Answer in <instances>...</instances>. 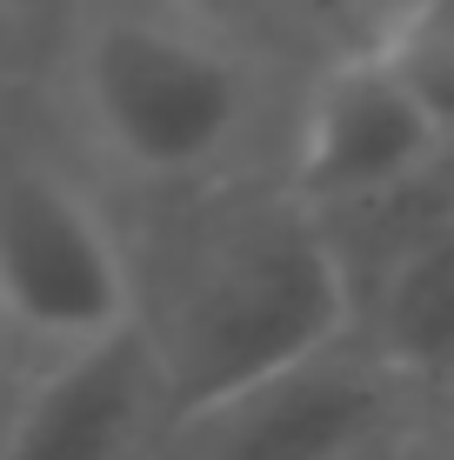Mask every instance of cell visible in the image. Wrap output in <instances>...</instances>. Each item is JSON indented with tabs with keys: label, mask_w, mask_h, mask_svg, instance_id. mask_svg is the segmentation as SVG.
Returning a JSON list of instances; mask_svg holds the SVG:
<instances>
[{
	"label": "cell",
	"mask_w": 454,
	"mask_h": 460,
	"mask_svg": "<svg viewBox=\"0 0 454 460\" xmlns=\"http://www.w3.org/2000/svg\"><path fill=\"white\" fill-rule=\"evenodd\" d=\"M27 387H34V360H21V354L0 347V460H7V440H13V420H21Z\"/></svg>",
	"instance_id": "cell-10"
},
{
	"label": "cell",
	"mask_w": 454,
	"mask_h": 460,
	"mask_svg": "<svg viewBox=\"0 0 454 460\" xmlns=\"http://www.w3.org/2000/svg\"><path fill=\"white\" fill-rule=\"evenodd\" d=\"M361 300V341L374 360L414 401H454V220L408 247Z\"/></svg>",
	"instance_id": "cell-7"
},
{
	"label": "cell",
	"mask_w": 454,
	"mask_h": 460,
	"mask_svg": "<svg viewBox=\"0 0 454 460\" xmlns=\"http://www.w3.org/2000/svg\"><path fill=\"white\" fill-rule=\"evenodd\" d=\"M54 81L81 147L161 200L234 187L268 127V67L200 0H67Z\"/></svg>",
	"instance_id": "cell-2"
},
{
	"label": "cell",
	"mask_w": 454,
	"mask_h": 460,
	"mask_svg": "<svg viewBox=\"0 0 454 460\" xmlns=\"http://www.w3.org/2000/svg\"><path fill=\"white\" fill-rule=\"evenodd\" d=\"M401 460H454V401H441V414H434V427L421 434V447L408 440Z\"/></svg>",
	"instance_id": "cell-11"
},
{
	"label": "cell",
	"mask_w": 454,
	"mask_h": 460,
	"mask_svg": "<svg viewBox=\"0 0 454 460\" xmlns=\"http://www.w3.org/2000/svg\"><path fill=\"white\" fill-rule=\"evenodd\" d=\"M60 13H67V0H0V101L21 93L40 54H54Z\"/></svg>",
	"instance_id": "cell-9"
},
{
	"label": "cell",
	"mask_w": 454,
	"mask_h": 460,
	"mask_svg": "<svg viewBox=\"0 0 454 460\" xmlns=\"http://www.w3.org/2000/svg\"><path fill=\"white\" fill-rule=\"evenodd\" d=\"M368 47L454 147V0H395Z\"/></svg>",
	"instance_id": "cell-8"
},
{
	"label": "cell",
	"mask_w": 454,
	"mask_h": 460,
	"mask_svg": "<svg viewBox=\"0 0 454 460\" xmlns=\"http://www.w3.org/2000/svg\"><path fill=\"white\" fill-rule=\"evenodd\" d=\"M441 127L421 114V101L395 74L374 60V47L361 40L354 54L327 60L307 81L301 120L288 134V173L294 200H307L321 220L374 208V200L414 187L421 173H434L448 161Z\"/></svg>",
	"instance_id": "cell-5"
},
{
	"label": "cell",
	"mask_w": 454,
	"mask_h": 460,
	"mask_svg": "<svg viewBox=\"0 0 454 460\" xmlns=\"http://www.w3.org/2000/svg\"><path fill=\"white\" fill-rule=\"evenodd\" d=\"M401 447H408V427H401V434H387L381 447H368L361 460H401Z\"/></svg>",
	"instance_id": "cell-12"
},
{
	"label": "cell",
	"mask_w": 454,
	"mask_h": 460,
	"mask_svg": "<svg viewBox=\"0 0 454 460\" xmlns=\"http://www.w3.org/2000/svg\"><path fill=\"white\" fill-rule=\"evenodd\" d=\"M174 420V394L154 360V341L134 327L34 367L7 460H154Z\"/></svg>",
	"instance_id": "cell-6"
},
{
	"label": "cell",
	"mask_w": 454,
	"mask_h": 460,
	"mask_svg": "<svg viewBox=\"0 0 454 460\" xmlns=\"http://www.w3.org/2000/svg\"><path fill=\"white\" fill-rule=\"evenodd\" d=\"M167 241L140 274V334L167 374L174 414L274 380L361 334V300L327 220L274 187H214L174 200Z\"/></svg>",
	"instance_id": "cell-1"
},
{
	"label": "cell",
	"mask_w": 454,
	"mask_h": 460,
	"mask_svg": "<svg viewBox=\"0 0 454 460\" xmlns=\"http://www.w3.org/2000/svg\"><path fill=\"white\" fill-rule=\"evenodd\" d=\"M134 321V241L67 154L34 140L0 101V341L47 367Z\"/></svg>",
	"instance_id": "cell-3"
},
{
	"label": "cell",
	"mask_w": 454,
	"mask_h": 460,
	"mask_svg": "<svg viewBox=\"0 0 454 460\" xmlns=\"http://www.w3.org/2000/svg\"><path fill=\"white\" fill-rule=\"evenodd\" d=\"M408 407L414 394L354 334L321 360L174 414L154 460H361L401 434Z\"/></svg>",
	"instance_id": "cell-4"
},
{
	"label": "cell",
	"mask_w": 454,
	"mask_h": 460,
	"mask_svg": "<svg viewBox=\"0 0 454 460\" xmlns=\"http://www.w3.org/2000/svg\"><path fill=\"white\" fill-rule=\"evenodd\" d=\"M0 347H7V341H0ZM7 354H13V347H7Z\"/></svg>",
	"instance_id": "cell-13"
}]
</instances>
